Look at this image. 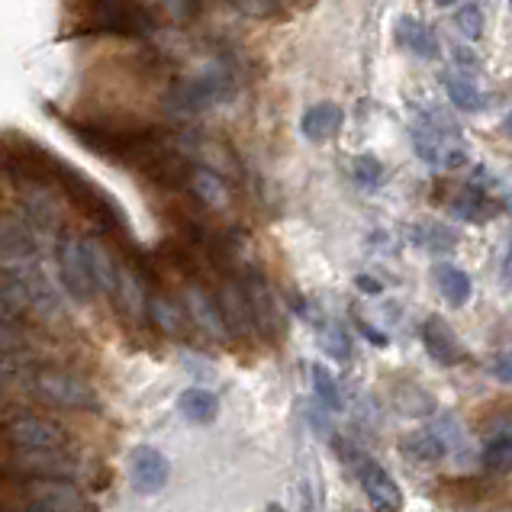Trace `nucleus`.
Returning <instances> with one entry per match:
<instances>
[{
	"label": "nucleus",
	"instance_id": "1",
	"mask_svg": "<svg viewBox=\"0 0 512 512\" xmlns=\"http://www.w3.org/2000/svg\"><path fill=\"white\" fill-rule=\"evenodd\" d=\"M58 120L84 149H91L97 158H104L116 168L139 174V178L174 145L171 129L152 123H120L107 120V116H84L81 120V116L68 113H58Z\"/></svg>",
	"mask_w": 512,
	"mask_h": 512
},
{
	"label": "nucleus",
	"instance_id": "2",
	"mask_svg": "<svg viewBox=\"0 0 512 512\" xmlns=\"http://www.w3.org/2000/svg\"><path fill=\"white\" fill-rule=\"evenodd\" d=\"M55 265L58 281H62L68 294L78 303H91L97 297L110 300L123 261L97 236H58Z\"/></svg>",
	"mask_w": 512,
	"mask_h": 512
},
{
	"label": "nucleus",
	"instance_id": "3",
	"mask_svg": "<svg viewBox=\"0 0 512 512\" xmlns=\"http://www.w3.org/2000/svg\"><path fill=\"white\" fill-rule=\"evenodd\" d=\"M26 390L33 393L42 406L65 409V413H97L100 409V393L94 390L91 380L78 368H71V364H58V361L36 364Z\"/></svg>",
	"mask_w": 512,
	"mask_h": 512
},
{
	"label": "nucleus",
	"instance_id": "4",
	"mask_svg": "<svg viewBox=\"0 0 512 512\" xmlns=\"http://www.w3.org/2000/svg\"><path fill=\"white\" fill-rule=\"evenodd\" d=\"M4 448L13 455H42V451H75L71 435L55 419L33 413V409H17L0 429Z\"/></svg>",
	"mask_w": 512,
	"mask_h": 512
},
{
	"label": "nucleus",
	"instance_id": "5",
	"mask_svg": "<svg viewBox=\"0 0 512 512\" xmlns=\"http://www.w3.org/2000/svg\"><path fill=\"white\" fill-rule=\"evenodd\" d=\"M232 91H236V75H232V68L226 62H216L210 68H203L200 75L174 84L165 104L178 116H194L210 110L213 104H223Z\"/></svg>",
	"mask_w": 512,
	"mask_h": 512
},
{
	"label": "nucleus",
	"instance_id": "6",
	"mask_svg": "<svg viewBox=\"0 0 512 512\" xmlns=\"http://www.w3.org/2000/svg\"><path fill=\"white\" fill-rule=\"evenodd\" d=\"M10 493V506L20 512H94L78 484H62V480H26V484L10 487Z\"/></svg>",
	"mask_w": 512,
	"mask_h": 512
},
{
	"label": "nucleus",
	"instance_id": "7",
	"mask_svg": "<svg viewBox=\"0 0 512 512\" xmlns=\"http://www.w3.org/2000/svg\"><path fill=\"white\" fill-rule=\"evenodd\" d=\"M78 10L84 13V23H81L84 33H110V36L139 39V36H149L155 29L152 10L139 4H87Z\"/></svg>",
	"mask_w": 512,
	"mask_h": 512
},
{
	"label": "nucleus",
	"instance_id": "8",
	"mask_svg": "<svg viewBox=\"0 0 512 512\" xmlns=\"http://www.w3.org/2000/svg\"><path fill=\"white\" fill-rule=\"evenodd\" d=\"M236 277H239V284L245 290L248 313H252L255 332L274 339L277 329H281V323H277V306H274V294H271V287L265 281V274H261L255 265H242V271Z\"/></svg>",
	"mask_w": 512,
	"mask_h": 512
},
{
	"label": "nucleus",
	"instance_id": "9",
	"mask_svg": "<svg viewBox=\"0 0 512 512\" xmlns=\"http://www.w3.org/2000/svg\"><path fill=\"white\" fill-rule=\"evenodd\" d=\"M210 294H213V303H216L219 316H223V326L229 335L245 339V335L255 332V323H252V313H248V300H245V290L239 284V277H219Z\"/></svg>",
	"mask_w": 512,
	"mask_h": 512
},
{
	"label": "nucleus",
	"instance_id": "10",
	"mask_svg": "<svg viewBox=\"0 0 512 512\" xmlns=\"http://www.w3.org/2000/svg\"><path fill=\"white\" fill-rule=\"evenodd\" d=\"M358 484L377 512H400L403 509V490L397 487V480L387 474V467H380L377 461H371V458L358 461Z\"/></svg>",
	"mask_w": 512,
	"mask_h": 512
},
{
	"label": "nucleus",
	"instance_id": "11",
	"mask_svg": "<svg viewBox=\"0 0 512 512\" xmlns=\"http://www.w3.org/2000/svg\"><path fill=\"white\" fill-rule=\"evenodd\" d=\"M145 319L162 332L168 339H190V332H194V323H190V316L184 310V303H178L165 287H158L149 294V306H145Z\"/></svg>",
	"mask_w": 512,
	"mask_h": 512
},
{
	"label": "nucleus",
	"instance_id": "12",
	"mask_svg": "<svg viewBox=\"0 0 512 512\" xmlns=\"http://www.w3.org/2000/svg\"><path fill=\"white\" fill-rule=\"evenodd\" d=\"M36 255H39L36 232L17 216H0V268H13Z\"/></svg>",
	"mask_w": 512,
	"mask_h": 512
},
{
	"label": "nucleus",
	"instance_id": "13",
	"mask_svg": "<svg viewBox=\"0 0 512 512\" xmlns=\"http://www.w3.org/2000/svg\"><path fill=\"white\" fill-rule=\"evenodd\" d=\"M58 194L52 187H20V213L17 219H23V223L33 229V232H49L58 226Z\"/></svg>",
	"mask_w": 512,
	"mask_h": 512
},
{
	"label": "nucleus",
	"instance_id": "14",
	"mask_svg": "<svg viewBox=\"0 0 512 512\" xmlns=\"http://www.w3.org/2000/svg\"><path fill=\"white\" fill-rule=\"evenodd\" d=\"M26 281V303H29V319L36 323H58L65 319V303L58 297V290L42 271H23Z\"/></svg>",
	"mask_w": 512,
	"mask_h": 512
},
{
	"label": "nucleus",
	"instance_id": "15",
	"mask_svg": "<svg viewBox=\"0 0 512 512\" xmlns=\"http://www.w3.org/2000/svg\"><path fill=\"white\" fill-rule=\"evenodd\" d=\"M184 310L190 316V323L194 329H203L213 339H226V326H223V316H219L216 303H213V294L200 281H187L184 287Z\"/></svg>",
	"mask_w": 512,
	"mask_h": 512
},
{
	"label": "nucleus",
	"instance_id": "16",
	"mask_svg": "<svg viewBox=\"0 0 512 512\" xmlns=\"http://www.w3.org/2000/svg\"><path fill=\"white\" fill-rule=\"evenodd\" d=\"M422 342H426L429 358H435L442 368H455V364L467 358L464 345L458 342V335L451 332V326L442 316H429L426 323H422Z\"/></svg>",
	"mask_w": 512,
	"mask_h": 512
},
{
	"label": "nucleus",
	"instance_id": "17",
	"mask_svg": "<svg viewBox=\"0 0 512 512\" xmlns=\"http://www.w3.org/2000/svg\"><path fill=\"white\" fill-rule=\"evenodd\" d=\"M171 477V464L158 448L152 445H139L133 451V487L139 493H158Z\"/></svg>",
	"mask_w": 512,
	"mask_h": 512
},
{
	"label": "nucleus",
	"instance_id": "18",
	"mask_svg": "<svg viewBox=\"0 0 512 512\" xmlns=\"http://www.w3.org/2000/svg\"><path fill=\"white\" fill-rule=\"evenodd\" d=\"M187 197L190 203H197V207L207 213V210H229L232 203V194H229V184L219 171L213 168H200L194 171V178H190V187H187Z\"/></svg>",
	"mask_w": 512,
	"mask_h": 512
},
{
	"label": "nucleus",
	"instance_id": "19",
	"mask_svg": "<svg viewBox=\"0 0 512 512\" xmlns=\"http://www.w3.org/2000/svg\"><path fill=\"white\" fill-rule=\"evenodd\" d=\"M0 361H33V342H29L26 319L0 313Z\"/></svg>",
	"mask_w": 512,
	"mask_h": 512
},
{
	"label": "nucleus",
	"instance_id": "20",
	"mask_svg": "<svg viewBox=\"0 0 512 512\" xmlns=\"http://www.w3.org/2000/svg\"><path fill=\"white\" fill-rule=\"evenodd\" d=\"M342 123H345V113H342L339 104H316V107H310L303 113L300 129H303L306 139L326 142V139H332L335 133H339Z\"/></svg>",
	"mask_w": 512,
	"mask_h": 512
},
{
	"label": "nucleus",
	"instance_id": "21",
	"mask_svg": "<svg viewBox=\"0 0 512 512\" xmlns=\"http://www.w3.org/2000/svg\"><path fill=\"white\" fill-rule=\"evenodd\" d=\"M397 39L403 42V49L416 52L419 58H438V39L432 29L416 20V17H400L397 20Z\"/></svg>",
	"mask_w": 512,
	"mask_h": 512
},
{
	"label": "nucleus",
	"instance_id": "22",
	"mask_svg": "<svg viewBox=\"0 0 512 512\" xmlns=\"http://www.w3.org/2000/svg\"><path fill=\"white\" fill-rule=\"evenodd\" d=\"M178 409L187 422H197V426H207V422L216 419L219 413V400L213 397L210 390H200V387H190L178 397Z\"/></svg>",
	"mask_w": 512,
	"mask_h": 512
},
{
	"label": "nucleus",
	"instance_id": "23",
	"mask_svg": "<svg viewBox=\"0 0 512 512\" xmlns=\"http://www.w3.org/2000/svg\"><path fill=\"white\" fill-rule=\"evenodd\" d=\"M400 451L416 464H435V461H442L445 445L435 432H409L400 438Z\"/></svg>",
	"mask_w": 512,
	"mask_h": 512
},
{
	"label": "nucleus",
	"instance_id": "24",
	"mask_svg": "<svg viewBox=\"0 0 512 512\" xmlns=\"http://www.w3.org/2000/svg\"><path fill=\"white\" fill-rule=\"evenodd\" d=\"M432 277H435L438 290H442V297L451 306H464L467 300H471V277H467V271H461L455 265H435Z\"/></svg>",
	"mask_w": 512,
	"mask_h": 512
},
{
	"label": "nucleus",
	"instance_id": "25",
	"mask_svg": "<svg viewBox=\"0 0 512 512\" xmlns=\"http://www.w3.org/2000/svg\"><path fill=\"white\" fill-rule=\"evenodd\" d=\"M319 345H323V351L329 358L335 361H348L351 355H355V348H351V335L345 332V326L339 323H326L323 326V335H319Z\"/></svg>",
	"mask_w": 512,
	"mask_h": 512
},
{
	"label": "nucleus",
	"instance_id": "26",
	"mask_svg": "<svg viewBox=\"0 0 512 512\" xmlns=\"http://www.w3.org/2000/svg\"><path fill=\"white\" fill-rule=\"evenodd\" d=\"M445 94L448 100L455 104L458 110H467V113H474L484 107V100H480L477 94V87L471 81H464V78H445Z\"/></svg>",
	"mask_w": 512,
	"mask_h": 512
},
{
	"label": "nucleus",
	"instance_id": "27",
	"mask_svg": "<svg viewBox=\"0 0 512 512\" xmlns=\"http://www.w3.org/2000/svg\"><path fill=\"white\" fill-rule=\"evenodd\" d=\"M310 374H313V390H316L319 403H323L326 409H342L339 384H335V377L326 371V364H313Z\"/></svg>",
	"mask_w": 512,
	"mask_h": 512
},
{
	"label": "nucleus",
	"instance_id": "28",
	"mask_svg": "<svg viewBox=\"0 0 512 512\" xmlns=\"http://www.w3.org/2000/svg\"><path fill=\"white\" fill-rule=\"evenodd\" d=\"M416 242L422 248H429V252H451V248L458 245V236L445 226L438 223H429V226H419L416 229Z\"/></svg>",
	"mask_w": 512,
	"mask_h": 512
},
{
	"label": "nucleus",
	"instance_id": "29",
	"mask_svg": "<svg viewBox=\"0 0 512 512\" xmlns=\"http://www.w3.org/2000/svg\"><path fill=\"white\" fill-rule=\"evenodd\" d=\"M484 467L487 471H509L512 467V435H500L484 448Z\"/></svg>",
	"mask_w": 512,
	"mask_h": 512
},
{
	"label": "nucleus",
	"instance_id": "30",
	"mask_svg": "<svg viewBox=\"0 0 512 512\" xmlns=\"http://www.w3.org/2000/svg\"><path fill=\"white\" fill-rule=\"evenodd\" d=\"M455 26L461 29V36L480 39L484 36V10H480L477 4H461L455 10Z\"/></svg>",
	"mask_w": 512,
	"mask_h": 512
},
{
	"label": "nucleus",
	"instance_id": "31",
	"mask_svg": "<svg viewBox=\"0 0 512 512\" xmlns=\"http://www.w3.org/2000/svg\"><path fill=\"white\" fill-rule=\"evenodd\" d=\"M351 174H355V181L361 187H377L384 181V165H380L374 155H358L355 162H351Z\"/></svg>",
	"mask_w": 512,
	"mask_h": 512
},
{
	"label": "nucleus",
	"instance_id": "32",
	"mask_svg": "<svg viewBox=\"0 0 512 512\" xmlns=\"http://www.w3.org/2000/svg\"><path fill=\"white\" fill-rule=\"evenodd\" d=\"M484 203H487V197L480 194V190L467 187L458 200H451V210H455L458 216H464V219H484L487 216L484 213Z\"/></svg>",
	"mask_w": 512,
	"mask_h": 512
},
{
	"label": "nucleus",
	"instance_id": "33",
	"mask_svg": "<svg viewBox=\"0 0 512 512\" xmlns=\"http://www.w3.org/2000/svg\"><path fill=\"white\" fill-rule=\"evenodd\" d=\"M493 374H496V380H503V384H512V348L493 361Z\"/></svg>",
	"mask_w": 512,
	"mask_h": 512
},
{
	"label": "nucleus",
	"instance_id": "34",
	"mask_svg": "<svg viewBox=\"0 0 512 512\" xmlns=\"http://www.w3.org/2000/svg\"><path fill=\"white\" fill-rule=\"evenodd\" d=\"M355 326L364 332V339H368V342H374V345H387V335L380 332V329H374L371 323H364V319H355Z\"/></svg>",
	"mask_w": 512,
	"mask_h": 512
},
{
	"label": "nucleus",
	"instance_id": "35",
	"mask_svg": "<svg viewBox=\"0 0 512 512\" xmlns=\"http://www.w3.org/2000/svg\"><path fill=\"white\" fill-rule=\"evenodd\" d=\"M355 284H358V290H364V294H380V281H374L368 274H358Z\"/></svg>",
	"mask_w": 512,
	"mask_h": 512
},
{
	"label": "nucleus",
	"instance_id": "36",
	"mask_svg": "<svg viewBox=\"0 0 512 512\" xmlns=\"http://www.w3.org/2000/svg\"><path fill=\"white\" fill-rule=\"evenodd\" d=\"M503 277H506V281H512V245H509V255L503 261Z\"/></svg>",
	"mask_w": 512,
	"mask_h": 512
},
{
	"label": "nucleus",
	"instance_id": "37",
	"mask_svg": "<svg viewBox=\"0 0 512 512\" xmlns=\"http://www.w3.org/2000/svg\"><path fill=\"white\" fill-rule=\"evenodd\" d=\"M503 126H506V133H509V136H512V113H509V116H506V123H503Z\"/></svg>",
	"mask_w": 512,
	"mask_h": 512
},
{
	"label": "nucleus",
	"instance_id": "38",
	"mask_svg": "<svg viewBox=\"0 0 512 512\" xmlns=\"http://www.w3.org/2000/svg\"><path fill=\"white\" fill-rule=\"evenodd\" d=\"M268 512H284V509H281V506H271Z\"/></svg>",
	"mask_w": 512,
	"mask_h": 512
},
{
	"label": "nucleus",
	"instance_id": "39",
	"mask_svg": "<svg viewBox=\"0 0 512 512\" xmlns=\"http://www.w3.org/2000/svg\"><path fill=\"white\" fill-rule=\"evenodd\" d=\"M351 512H355V509H351Z\"/></svg>",
	"mask_w": 512,
	"mask_h": 512
}]
</instances>
